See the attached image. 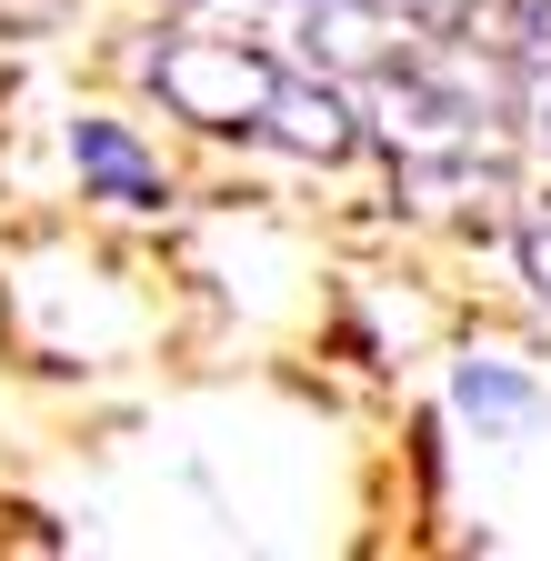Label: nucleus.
<instances>
[{"mask_svg": "<svg viewBox=\"0 0 551 561\" xmlns=\"http://www.w3.org/2000/svg\"><path fill=\"white\" fill-rule=\"evenodd\" d=\"M71 151H81V171H91L111 201H130V210H151V201H161V171H151L141 151H130V140H120L111 121H81V130H71Z\"/></svg>", "mask_w": 551, "mask_h": 561, "instance_id": "1", "label": "nucleus"}, {"mask_svg": "<svg viewBox=\"0 0 551 561\" xmlns=\"http://www.w3.org/2000/svg\"><path fill=\"white\" fill-rule=\"evenodd\" d=\"M461 411L512 421V411H531V381H521V371H502V362H471V371H461Z\"/></svg>", "mask_w": 551, "mask_h": 561, "instance_id": "2", "label": "nucleus"}, {"mask_svg": "<svg viewBox=\"0 0 551 561\" xmlns=\"http://www.w3.org/2000/svg\"><path fill=\"white\" fill-rule=\"evenodd\" d=\"M521 271H531V291L551 301V221H531V241H521Z\"/></svg>", "mask_w": 551, "mask_h": 561, "instance_id": "3", "label": "nucleus"}]
</instances>
